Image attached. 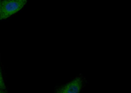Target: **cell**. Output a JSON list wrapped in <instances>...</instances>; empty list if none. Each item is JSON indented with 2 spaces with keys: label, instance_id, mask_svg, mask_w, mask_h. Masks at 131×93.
Listing matches in <instances>:
<instances>
[{
  "label": "cell",
  "instance_id": "cell-1",
  "mask_svg": "<svg viewBox=\"0 0 131 93\" xmlns=\"http://www.w3.org/2000/svg\"><path fill=\"white\" fill-rule=\"evenodd\" d=\"M26 0H3L1 2V20L7 19L20 11L26 5Z\"/></svg>",
  "mask_w": 131,
  "mask_h": 93
},
{
  "label": "cell",
  "instance_id": "cell-2",
  "mask_svg": "<svg viewBox=\"0 0 131 93\" xmlns=\"http://www.w3.org/2000/svg\"><path fill=\"white\" fill-rule=\"evenodd\" d=\"M82 83L83 80L81 77H76L59 89L57 93H80L82 87Z\"/></svg>",
  "mask_w": 131,
  "mask_h": 93
},
{
  "label": "cell",
  "instance_id": "cell-3",
  "mask_svg": "<svg viewBox=\"0 0 131 93\" xmlns=\"http://www.w3.org/2000/svg\"><path fill=\"white\" fill-rule=\"evenodd\" d=\"M5 84H4V81H3V78L2 76V73L0 71V90H2V89H5Z\"/></svg>",
  "mask_w": 131,
  "mask_h": 93
},
{
  "label": "cell",
  "instance_id": "cell-4",
  "mask_svg": "<svg viewBox=\"0 0 131 93\" xmlns=\"http://www.w3.org/2000/svg\"><path fill=\"white\" fill-rule=\"evenodd\" d=\"M1 2L0 1V20H1V12H2V4H1Z\"/></svg>",
  "mask_w": 131,
  "mask_h": 93
},
{
  "label": "cell",
  "instance_id": "cell-5",
  "mask_svg": "<svg viewBox=\"0 0 131 93\" xmlns=\"http://www.w3.org/2000/svg\"><path fill=\"white\" fill-rule=\"evenodd\" d=\"M0 93H5V92H3L2 90H0Z\"/></svg>",
  "mask_w": 131,
  "mask_h": 93
}]
</instances>
